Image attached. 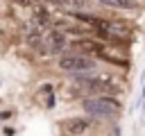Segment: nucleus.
Wrapping results in <instances>:
<instances>
[{
	"label": "nucleus",
	"mask_w": 145,
	"mask_h": 136,
	"mask_svg": "<svg viewBox=\"0 0 145 136\" xmlns=\"http://www.w3.org/2000/svg\"><path fill=\"white\" fill-rule=\"evenodd\" d=\"M9 116H11V111H2V113H0V118H2V120H7Z\"/></svg>",
	"instance_id": "nucleus-7"
},
{
	"label": "nucleus",
	"mask_w": 145,
	"mask_h": 136,
	"mask_svg": "<svg viewBox=\"0 0 145 136\" xmlns=\"http://www.w3.org/2000/svg\"><path fill=\"white\" fill-rule=\"evenodd\" d=\"M63 45H66V41H63V34H61V32H52V34H50V48H52L54 52H59Z\"/></svg>",
	"instance_id": "nucleus-5"
},
{
	"label": "nucleus",
	"mask_w": 145,
	"mask_h": 136,
	"mask_svg": "<svg viewBox=\"0 0 145 136\" xmlns=\"http://www.w3.org/2000/svg\"><path fill=\"white\" fill-rule=\"evenodd\" d=\"M93 59L84 57V54H63L59 59V68L61 70H70V73H82V70H93Z\"/></svg>",
	"instance_id": "nucleus-2"
},
{
	"label": "nucleus",
	"mask_w": 145,
	"mask_h": 136,
	"mask_svg": "<svg viewBox=\"0 0 145 136\" xmlns=\"http://www.w3.org/2000/svg\"><path fill=\"white\" fill-rule=\"evenodd\" d=\"M82 109L93 116H111V113L120 111V104L113 97H97V100H84Z\"/></svg>",
	"instance_id": "nucleus-1"
},
{
	"label": "nucleus",
	"mask_w": 145,
	"mask_h": 136,
	"mask_svg": "<svg viewBox=\"0 0 145 136\" xmlns=\"http://www.w3.org/2000/svg\"><path fill=\"white\" fill-rule=\"evenodd\" d=\"M75 48H79V50H84V52H100V45L97 43H88V41H77L75 43Z\"/></svg>",
	"instance_id": "nucleus-6"
},
{
	"label": "nucleus",
	"mask_w": 145,
	"mask_h": 136,
	"mask_svg": "<svg viewBox=\"0 0 145 136\" xmlns=\"http://www.w3.org/2000/svg\"><path fill=\"white\" fill-rule=\"evenodd\" d=\"M79 82L88 88V91H93V93H116V84L109 79V77H104V75H100V77H91V79H86V77H79Z\"/></svg>",
	"instance_id": "nucleus-3"
},
{
	"label": "nucleus",
	"mask_w": 145,
	"mask_h": 136,
	"mask_svg": "<svg viewBox=\"0 0 145 136\" xmlns=\"http://www.w3.org/2000/svg\"><path fill=\"white\" fill-rule=\"evenodd\" d=\"M88 129H91V122H88L86 118H72V120L66 122V131L72 134V136H79V134H84V131H88Z\"/></svg>",
	"instance_id": "nucleus-4"
}]
</instances>
